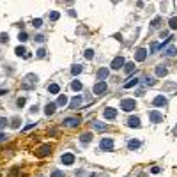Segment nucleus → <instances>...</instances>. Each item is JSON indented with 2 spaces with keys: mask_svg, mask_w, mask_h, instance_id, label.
<instances>
[{
  "mask_svg": "<svg viewBox=\"0 0 177 177\" xmlns=\"http://www.w3.org/2000/svg\"><path fill=\"white\" fill-rule=\"evenodd\" d=\"M80 140H82V144H89V142L92 140V133H83V135L80 137Z\"/></svg>",
  "mask_w": 177,
  "mask_h": 177,
  "instance_id": "nucleus-24",
  "label": "nucleus"
},
{
  "mask_svg": "<svg viewBox=\"0 0 177 177\" xmlns=\"http://www.w3.org/2000/svg\"><path fill=\"white\" fill-rule=\"evenodd\" d=\"M124 66H126L124 57H115V59L112 60V64H110V67H112V69H121V67H124Z\"/></svg>",
  "mask_w": 177,
  "mask_h": 177,
  "instance_id": "nucleus-5",
  "label": "nucleus"
},
{
  "mask_svg": "<svg viewBox=\"0 0 177 177\" xmlns=\"http://www.w3.org/2000/svg\"><path fill=\"white\" fill-rule=\"evenodd\" d=\"M14 53H16L18 57H23V59H27V57H28V53H27V50H25V46H18V48L14 50Z\"/></svg>",
  "mask_w": 177,
  "mask_h": 177,
  "instance_id": "nucleus-19",
  "label": "nucleus"
},
{
  "mask_svg": "<svg viewBox=\"0 0 177 177\" xmlns=\"http://www.w3.org/2000/svg\"><path fill=\"white\" fill-rule=\"evenodd\" d=\"M103 117L108 119V121H113V119L117 117V110H115V108H105V110H103Z\"/></svg>",
  "mask_w": 177,
  "mask_h": 177,
  "instance_id": "nucleus-9",
  "label": "nucleus"
},
{
  "mask_svg": "<svg viewBox=\"0 0 177 177\" xmlns=\"http://www.w3.org/2000/svg\"><path fill=\"white\" fill-rule=\"evenodd\" d=\"M135 69H137L135 62H126V66H124V73H126V74H133Z\"/></svg>",
  "mask_w": 177,
  "mask_h": 177,
  "instance_id": "nucleus-16",
  "label": "nucleus"
},
{
  "mask_svg": "<svg viewBox=\"0 0 177 177\" xmlns=\"http://www.w3.org/2000/svg\"><path fill=\"white\" fill-rule=\"evenodd\" d=\"M35 41H37V43H43V41H44V35H35Z\"/></svg>",
  "mask_w": 177,
  "mask_h": 177,
  "instance_id": "nucleus-43",
  "label": "nucleus"
},
{
  "mask_svg": "<svg viewBox=\"0 0 177 177\" xmlns=\"http://www.w3.org/2000/svg\"><path fill=\"white\" fill-rule=\"evenodd\" d=\"M158 48H161V46H160V44H158V43H152V46H151V51H152V53H154V51H156V50H158Z\"/></svg>",
  "mask_w": 177,
  "mask_h": 177,
  "instance_id": "nucleus-41",
  "label": "nucleus"
},
{
  "mask_svg": "<svg viewBox=\"0 0 177 177\" xmlns=\"http://www.w3.org/2000/svg\"><path fill=\"white\" fill-rule=\"evenodd\" d=\"M7 124H9V122H7V119H5V117H0V129H4Z\"/></svg>",
  "mask_w": 177,
  "mask_h": 177,
  "instance_id": "nucleus-36",
  "label": "nucleus"
},
{
  "mask_svg": "<svg viewBox=\"0 0 177 177\" xmlns=\"http://www.w3.org/2000/svg\"><path fill=\"white\" fill-rule=\"evenodd\" d=\"M108 74H110V71H108L106 67H101V69L98 71V80H99V82H103V80H106V78H108Z\"/></svg>",
  "mask_w": 177,
  "mask_h": 177,
  "instance_id": "nucleus-15",
  "label": "nucleus"
},
{
  "mask_svg": "<svg viewBox=\"0 0 177 177\" xmlns=\"http://www.w3.org/2000/svg\"><path fill=\"white\" fill-rule=\"evenodd\" d=\"M145 83H147L149 87H152V85L156 83V80H154V78H149V76H147V78H145Z\"/></svg>",
  "mask_w": 177,
  "mask_h": 177,
  "instance_id": "nucleus-38",
  "label": "nucleus"
},
{
  "mask_svg": "<svg viewBox=\"0 0 177 177\" xmlns=\"http://www.w3.org/2000/svg\"><path fill=\"white\" fill-rule=\"evenodd\" d=\"M85 59H87V60H92V59H94V50H85Z\"/></svg>",
  "mask_w": 177,
  "mask_h": 177,
  "instance_id": "nucleus-32",
  "label": "nucleus"
},
{
  "mask_svg": "<svg viewBox=\"0 0 177 177\" xmlns=\"http://www.w3.org/2000/svg\"><path fill=\"white\" fill-rule=\"evenodd\" d=\"M59 18H60V12H59V11H51V12H50V20H51V21H57Z\"/></svg>",
  "mask_w": 177,
  "mask_h": 177,
  "instance_id": "nucleus-29",
  "label": "nucleus"
},
{
  "mask_svg": "<svg viewBox=\"0 0 177 177\" xmlns=\"http://www.w3.org/2000/svg\"><path fill=\"white\" fill-rule=\"evenodd\" d=\"M99 147L103 151H113V140L112 138H103L101 144H99Z\"/></svg>",
  "mask_w": 177,
  "mask_h": 177,
  "instance_id": "nucleus-8",
  "label": "nucleus"
},
{
  "mask_svg": "<svg viewBox=\"0 0 177 177\" xmlns=\"http://www.w3.org/2000/svg\"><path fill=\"white\" fill-rule=\"evenodd\" d=\"M92 126H94V129L99 131V133L106 131V124H103V122H99V121H92Z\"/></svg>",
  "mask_w": 177,
  "mask_h": 177,
  "instance_id": "nucleus-17",
  "label": "nucleus"
},
{
  "mask_svg": "<svg viewBox=\"0 0 177 177\" xmlns=\"http://www.w3.org/2000/svg\"><path fill=\"white\" fill-rule=\"evenodd\" d=\"M5 138H7V137H5V135H4V133H0V142H4V140H5Z\"/></svg>",
  "mask_w": 177,
  "mask_h": 177,
  "instance_id": "nucleus-46",
  "label": "nucleus"
},
{
  "mask_svg": "<svg viewBox=\"0 0 177 177\" xmlns=\"http://www.w3.org/2000/svg\"><path fill=\"white\" fill-rule=\"evenodd\" d=\"M149 119L152 124H158V122H163V113L158 112V110H151L149 112Z\"/></svg>",
  "mask_w": 177,
  "mask_h": 177,
  "instance_id": "nucleus-3",
  "label": "nucleus"
},
{
  "mask_svg": "<svg viewBox=\"0 0 177 177\" xmlns=\"http://www.w3.org/2000/svg\"><path fill=\"white\" fill-rule=\"evenodd\" d=\"M32 25H34V28H39V27H43V20H41V18H34V20H32Z\"/></svg>",
  "mask_w": 177,
  "mask_h": 177,
  "instance_id": "nucleus-30",
  "label": "nucleus"
},
{
  "mask_svg": "<svg viewBox=\"0 0 177 177\" xmlns=\"http://www.w3.org/2000/svg\"><path fill=\"white\" fill-rule=\"evenodd\" d=\"M66 105H67V96H59L57 106H66Z\"/></svg>",
  "mask_w": 177,
  "mask_h": 177,
  "instance_id": "nucleus-26",
  "label": "nucleus"
},
{
  "mask_svg": "<svg viewBox=\"0 0 177 177\" xmlns=\"http://www.w3.org/2000/svg\"><path fill=\"white\" fill-rule=\"evenodd\" d=\"M51 177H64V172H60V170H53V172H51Z\"/></svg>",
  "mask_w": 177,
  "mask_h": 177,
  "instance_id": "nucleus-40",
  "label": "nucleus"
},
{
  "mask_svg": "<svg viewBox=\"0 0 177 177\" xmlns=\"http://www.w3.org/2000/svg\"><path fill=\"white\" fill-rule=\"evenodd\" d=\"M92 90H94V94H103V92H106V82H98Z\"/></svg>",
  "mask_w": 177,
  "mask_h": 177,
  "instance_id": "nucleus-11",
  "label": "nucleus"
},
{
  "mask_svg": "<svg viewBox=\"0 0 177 177\" xmlns=\"http://www.w3.org/2000/svg\"><path fill=\"white\" fill-rule=\"evenodd\" d=\"M80 105H82V96H74V99L71 101L69 106H71V108H76V106H80Z\"/></svg>",
  "mask_w": 177,
  "mask_h": 177,
  "instance_id": "nucleus-23",
  "label": "nucleus"
},
{
  "mask_svg": "<svg viewBox=\"0 0 177 177\" xmlns=\"http://www.w3.org/2000/svg\"><path fill=\"white\" fill-rule=\"evenodd\" d=\"M7 41H9V35L2 32V34H0V43H7Z\"/></svg>",
  "mask_w": 177,
  "mask_h": 177,
  "instance_id": "nucleus-39",
  "label": "nucleus"
},
{
  "mask_svg": "<svg viewBox=\"0 0 177 177\" xmlns=\"http://www.w3.org/2000/svg\"><path fill=\"white\" fill-rule=\"evenodd\" d=\"M160 170H161L160 167H152V168H151V172H152V174H160Z\"/></svg>",
  "mask_w": 177,
  "mask_h": 177,
  "instance_id": "nucleus-42",
  "label": "nucleus"
},
{
  "mask_svg": "<svg viewBox=\"0 0 177 177\" xmlns=\"http://www.w3.org/2000/svg\"><path fill=\"white\" fill-rule=\"evenodd\" d=\"M46 55V50L44 48H41V50H37V59H43Z\"/></svg>",
  "mask_w": 177,
  "mask_h": 177,
  "instance_id": "nucleus-37",
  "label": "nucleus"
},
{
  "mask_svg": "<svg viewBox=\"0 0 177 177\" xmlns=\"http://www.w3.org/2000/svg\"><path fill=\"white\" fill-rule=\"evenodd\" d=\"M71 89H73L74 92H78V90H82V83H80L78 80H76V82H73V83H71Z\"/></svg>",
  "mask_w": 177,
  "mask_h": 177,
  "instance_id": "nucleus-31",
  "label": "nucleus"
},
{
  "mask_svg": "<svg viewBox=\"0 0 177 177\" xmlns=\"http://www.w3.org/2000/svg\"><path fill=\"white\" fill-rule=\"evenodd\" d=\"M161 21H163V20H161V16H156V18L151 21V27H152V28H158V27L161 25Z\"/></svg>",
  "mask_w": 177,
  "mask_h": 177,
  "instance_id": "nucleus-25",
  "label": "nucleus"
},
{
  "mask_svg": "<svg viewBox=\"0 0 177 177\" xmlns=\"http://www.w3.org/2000/svg\"><path fill=\"white\" fill-rule=\"evenodd\" d=\"M128 126H129V128H140L142 124H140V119H138V117L131 115V117L128 119Z\"/></svg>",
  "mask_w": 177,
  "mask_h": 177,
  "instance_id": "nucleus-14",
  "label": "nucleus"
},
{
  "mask_svg": "<svg viewBox=\"0 0 177 177\" xmlns=\"http://www.w3.org/2000/svg\"><path fill=\"white\" fill-rule=\"evenodd\" d=\"M152 105L154 106H167V98L165 96H156L152 99Z\"/></svg>",
  "mask_w": 177,
  "mask_h": 177,
  "instance_id": "nucleus-12",
  "label": "nucleus"
},
{
  "mask_svg": "<svg viewBox=\"0 0 177 177\" xmlns=\"http://www.w3.org/2000/svg\"><path fill=\"white\" fill-rule=\"evenodd\" d=\"M18 39H20L21 43H25V41L28 39V35H27V32H20V35H18Z\"/></svg>",
  "mask_w": 177,
  "mask_h": 177,
  "instance_id": "nucleus-34",
  "label": "nucleus"
},
{
  "mask_svg": "<svg viewBox=\"0 0 177 177\" xmlns=\"http://www.w3.org/2000/svg\"><path fill=\"white\" fill-rule=\"evenodd\" d=\"M18 126H20V117H14V119L11 121V128H14V129H16Z\"/></svg>",
  "mask_w": 177,
  "mask_h": 177,
  "instance_id": "nucleus-33",
  "label": "nucleus"
},
{
  "mask_svg": "<svg viewBox=\"0 0 177 177\" xmlns=\"http://www.w3.org/2000/svg\"><path fill=\"white\" fill-rule=\"evenodd\" d=\"M137 108V101L135 99H122L121 101V110L124 112H133Z\"/></svg>",
  "mask_w": 177,
  "mask_h": 177,
  "instance_id": "nucleus-1",
  "label": "nucleus"
},
{
  "mask_svg": "<svg viewBox=\"0 0 177 177\" xmlns=\"http://www.w3.org/2000/svg\"><path fill=\"white\" fill-rule=\"evenodd\" d=\"M55 110H57V103H48L46 106H44V113L50 117V115H53L55 113Z\"/></svg>",
  "mask_w": 177,
  "mask_h": 177,
  "instance_id": "nucleus-13",
  "label": "nucleus"
},
{
  "mask_svg": "<svg viewBox=\"0 0 177 177\" xmlns=\"http://www.w3.org/2000/svg\"><path fill=\"white\" fill-rule=\"evenodd\" d=\"M50 152H51V145H50V144H44V145H41V147L35 151V156H37V158H46Z\"/></svg>",
  "mask_w": 177,
  "mask_h": 177,
  "instance_id": "nucleus-2",
  "label": "nucleus"
},
{
  "mask_svg": "<svg viewBox=\"0 0 177 177\" xmlns=\"http://www.w3.org/2000/svg\"><path fill=\"white\" fill-rule=\"evenodd\" d=\"M48 90H50L51 94H59V92H60V87H59V83H50V85H48Z\"/></svg>",
  "mask_w": 177,
  "mask_h": 177,
  "instance_id": "nucleus-21",
  "label": "nucleus"
},
{
  "mask_svg": "<svg viewBox=\"0 0 177 177\" xmlns=\"http://www.w3.org/2000/svg\"><path fill=\"white\" fill-rule=\"evenodd\" d=\"M60 161H62L64 165H73V163H74V154H71V152H64L62 158H60Z\"/></svg>",
  "mask_w": 177,
  "mask_h": 177,
  "instance_id": "nucleus-10",
  "label": "nucleus"
},
{
  "mask_svg": "<svg viewBox=\"0 0 177 177\" xmlns=\"http://www.w3.org/2000/svg\"><path fill=\"white\" fill-rule=\"evenodd\" d=\"M25 103H27V99L25 98H18V101H16V105L21 108V106H25Z\"/></svg>",
  "mask_w": 177,
  "mask_h": 177,
  "instance_id": "nucleus-35",
  "label": "nucleus"
},
{
  "mask_svg": "<svg viewBox=\"0 0 177 177\" xmlns=\"http://www.w3.org/2000/svg\"><path fill=\"white\" fill-rule=\"evenodd\" d=\"M89 177H106V176H101V174H90Z\"/></svg>",
  "mask_w": 177,
  "mask_h": 177,
  "instance_id": "nucleus-45",
  "label": "nucleus"
},
{
  "mask_svg": "<svg viewBox=\"0 0 177 177\" xmlns=\"http://www.w3.org/2000/svg\"><path fill=\"white\" fill-rule=\"evenodd\" d=\"M174 133H176V135H177V126H176V128H174Z\"/></svg>",
  "mask_w": 177,
  "mask_h": 177,
  "instance_id": "nucleus-47",
  "label": "nucleus"
},
{
  "mask_svg": "<svg viewBox=\"0 0 177 177\" xmlns=\"http://www.w3.org/2000/svg\"><path fill=\"white\" fill-rule=\"evenodd\" d=\"M82 69H83V67H82L80 64H74V66H73V69H71V73L76 76V74H80V73H82Z\"/></svg>",
  "mask_w": 177,
  "mask_h": 177,
  "instance_id": "nucleus-27",
  "label": "nucleus"
},
{
  "mask_svg": "<svg viewBox=\"0 0 177 177\" xmlns=\"http://www.w3.org/2000/svg\"><path fill=\"white\" fill-rule=\"evenodd\" d=\"M34 126H35V124H34V122H32V124H27V126H25V129H23V131H28V129H32V128H34Z\"/></svg>",
  "mask_w": 177,
  "mask_h": 177,
  "instance_id": "nucleus-44",
  "label": "nucleus"
},
{
  "mask_svg": "<svg viewBox=\"0 0 177 177\" xmlns=\"http://www.w3.org/2000/svg\"><path fill=\"white\" fill-rule=\"evenodd\" d=\"M168 25H170V28H172V30H177V16H174V18H170V20H168Z\"/></svg>",
  "mask_w": 177,
  "mask_h": 177,
  "instance_id": "nucleus-28",
  "label": "nucleus"
},
{
  "mask_svg": "<svg viewBox=\"0 0 177 177\" xmlns=\"http://www.w3.org/2000/svg\"><path fill=\"white\" fill-rule=\"evenodd\" d=\"M138 82H140V80H138L137 76H135V78H129V80L124 83V89H131V87H137V85H138Z\"/></svg>",
  "mask_w": 177,
  "mask_h": 177,
  "instance_id": "nucleus-18",
  "label": "nucleus"
},
{
  "mask_svg": "<svg viewBox=\"0 0 177 177\" xmlns=\"http://www.w3.org/2000/svg\"><path fill=\"white\" fill-rule=\"evenodd\" d=\"M140 145H142V144H140V140H129V142H128V147H129L131 151H135V149H138Z\"/></svg>",
  "mask_w": 177,
  "mask_h": 177,
  "instance_id": "nucleus-22",
  "label": "nucleus"
},
{
  "mask_svg": "<svg viewBox=\"0 0 177 177\" xmlns=\"http://www.w3.org/2000/svg\"><path fill=\"white\" fill-rule=\"evenodd\" d=\"M167 73H168L167 66H158L156 67V76H167Z\"/></svg>",
  "mask_w": 177,
  "mask_h": 177,
  "instance_id": "nucleus-20",
  "label": "nucleus"
},
{
  "mask_svg": "<svg viewBox=\"0 0 177 177\" xmlns=\"http://www.w3.org/2000/svg\"><path fill=\"white\" fill-rule=\"evenodd\" d=\"M80 122H82V119L80 117H66L64 119V126H67V128H76V126H80Z\"/></svg>",
  "mask_w": 177,
  "mask_h": 177,
  "instance_id": "nucleus-4",
  "label": "nucleus"
},
{
  "mask_svg": "<svg viewBox=\"0 0 177 177\" xmlns=\"http://www.w3.org/2000/svg\"><path fill=\"white\" fill-rule=\"evenodd\" d=\"M161 55H163V57H174V55H177V46H174V44H168V46H165Z\"/></svg>",
  "mask_w": 177,
  "mask_h": 177,
  "instance_id": "nucleus-6",
  "label": "nucleus"
},
{
  "mask_svg": "<svg viewBox=\"0 0 177 177\" xmlns=\"http://www.w3.org/2000/svg\"><path fill=\"white\" fill-rule=\"evenodd\" d=\"M147 59V50L145 48H138L137 51H135V60L137 62H144Z\"/></svg>",
  "mask_w": 177,
  "mask_h": 177,
  "instance_id": "nucleus-7",
  "label": "nucleus"
}]
</instances>
